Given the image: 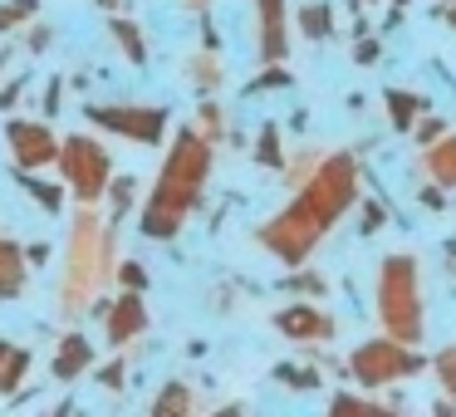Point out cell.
Returning <instances> with one entry per match:
<instances>
[{"mask_svg":"<svg viewBox=\"0 0 456 417\" xmlns=\"http://www.w3.org/2000/svg\"><path fill=\"white\" fill-rule=\"evenodd\" d=\"M182 5H187V11H207L211 0H182Z\"/></svg>","mask_w":456,"mask_h":417,"instance_id":"cell-45","label":"cell"},{"mask_svg":"<svg viewBox=\"0 0 456 417\" xmlns=\"http://www.w3.org/2000/svg\"><path fill=\"white\" fill-rule=\"evenodd\" d=\"M25 280H30V260H25V246L11 236H0V305L5 299L25 295Z\"/></svg>","mask_w":456,"mask_h":417,"instance_id":"cell-13","label":"cell"},{"mask_svg":"<svg viewBox=\"0 0 456 417\" xmlns=\"http://www.w3.org/2000/svg\"><path fill=\"white\" fill-rule=\"evenodd\" d=\"M358 5H378V0H358Z\"/></svg>","mask_w":456,"mask_h":417,"instance_id":"cell-47","label":"cell"},{"mask_svg":"<svg viewBox=\"0 0 456 417\" xmlns=\"http://www.w3.org/2000/svg\"><path fill=\"white\" fill-rule=\"evenodd\" d=\"M324 162V148H314V143H305L299 152H285V162H280V177H285V187H299V182L309 177V172Z\"/></svg>","mask_w":456,"mask_h":417,"instance_id":"cell-21","label":"cell"},{"mask_svg":"<svg viewBox=\"0 0 456 417\" xmlns=\"http://www.w3.org/2000/svg\"><path fill=\"white\" fill-rule=\"evenodd\" d=\"M5 148H11V162L20 172H40L60 158V133L35 119H11L5 123Z\"/></svg>","mask_w":456,"mask_h":417,"instance_id":"cell-8","label":"cell"},{"mask_svg":"<svg viewBox=\"0 0 456 417\" xmlns=\"http://www.w3.org/2000/svg\"><path fill=\"white\" fill-rule=\"evenodd\" d=\"M275 329L289 344H305V348H324V344H334V334H338L334 315L319 309L314 299H295V305L275 309Z\"/></svg>","mask_w":456,"mask_h":417,"instance_id":"cell-9","label":"cell"},{"mask_svg":"<svg viewBox=\"0 0 456 417\" xmlns=\"http://www.w3.org/2000/svg\"><path fill=\"white\" fill-rule=\"evenodd\" d=\"M25 260H30V266H50V246H25Z\"/></svg>","mask_w":456,"mask_h":417,"instance_id":"cell-40","label":"cell"},{"mask_svg":"<svg viewBox=\"0 0 456 417\" xmlns=\"http://www.w3.org/2000/svg\"><path fill=\"white\" fill-rule=\"evenodd\" d=\"M94 5H99V11H109V15H113V11H123V5H128V0H94Z\"/></svg>","mask_w":456,"mask_h":417,"instance_id":"cell-43","label":"cell"},{"mask_svg":"<svg viewBox=\"0 0 456 417\" xmlns=\"http://www.w3.org/2000/svg\"><path fill=\"white\" fill-rule=\"evenodd\" d=\"M191 128H197L211 148H216V143H226V113H221V103L211 99V94H207V103H197V123H191Z\"/></svg>","mask_w":456,"mask_h":417,"instance_id":"cell-23","label":"cell"},{"mask_svg":"<svg viewBox=\"0 0 456 417\" xmlns=\"http://www.w3.org/2000/svg\"><path fill=\"white\" fill-rule=\"evenodd\" d=\"M45 45H50V30H30V50H35V54H40V50H45Z\"/></svg>","mask_w":456,"mask_h":417,"instance_id":"cell-41","label":"cell"},{"mask_svg":"<svg viewBox=\"0 0 456 417\" xmlns=\"http://www.w3.org/2000/svg\"><path fill=\"white\" fill-rule=\"evenodd\" d=\"M256 162L270 172H280V162H285V143H280V123H265V128L256 133Z\"/></svg>","mask_w":456,"mask_h":417,"instance_id":"cell-25","label":"cell"},{"mask_svg":"<svg viewBox=\"0 0 456 417\" xmlns=\"http://www.w3.org/2000/svg\"><path fill=\"white\" fill-rule=\"evenodd\" d=\"M60 99H64V84H60V79H54V84H50V89H45V103H40V109H45V113H60V109H64V103H60Z\"/></svg>","mask_w":456,"mask_h":417,"instance_id":"cell-38","label":"cell"},{"mask_svg":"<svg viewBox=\"0 0 456 417\" xmlns=\"http://www.w3.org/2000/svg\"><path fill=\"white\" fill-rule=\"evenodd\" d=\"M113 221L99 217V207H79L69 226V260H64V290H60V315L79 319L94 309L103 285L113 280L118 266V246H113Z\"/></svg>","mask_w":456,"mask_h":417,"instance_id":"cell-3","label":"cell"},{"mask_svg":"<svg viewBox=\"0 0 456 417\" xmlns=\"http://www.w3.org/2000/svg\"><path fill=\"white\" fill-rule=\"evenodd\" d=\"M15 182H20V192H30V197L40 201L45 211H50V217H60V207H64V187H54V182H40L35 172H20Z\"/></svg>","mask_w":456,"mask_h":417,"instance_id":"cell-27","label":"cell"},{"mask_svg":"<svg viewBox=\"0 0 456 417\" xmlns=\"http://www.w3.org/2000/svg\"><path fill=\"white\" fill-rule=\"evenodd\" d=\"M197 413V393H191L187 383H162V393L152 397V417H191Z\"/></svg>","mask_w":456,"mask_h":417,"instance_id":"cell-20","label":"cell"},{"mask_svg":"<svg viewBox=\"0 0 456 417\" xmlns=\"http://www.w3.org/2000/svg\"><path fill=\"white\" fill-rule=\"evenodd\" d=\"M427 373V354L422 344H403V339H363V344L348 354V378H354L363 393H383V388H397L407 378Z\"/></svg>","mask_w":456,"mask_h":417,"instance_id":"cell-5","label":"cell"},{"mask_svg":"<svg viewBox=\"0 0 456 417\" xmlns=\"http://www.w3.org/2000/svg\"><path fill=\"white\" fill-rule=\"evenodd\" d=\"M123 378H128V364H123V358H113L109 368H99V388H109V393H118Z\"/></svg>","mask_w":456,"mask_h":417,"instance_id":"cell-34","label":"cell"},{"mask_svg":"<svg viewBox=\"0 0 456 417\" xmlns=\"http://www.w3.org/2000/svg\"><path fill=\"white\" fill-rule=\"evenodd\" d=\"M35 15H40V0H0V35L35 25Z\"/></svg>","mask_w":456,"mask_h":417,"instance_id":"cell-24","label":"cell"},{"mask_svg":"<svg viewBox=\"0 0 456 417\" xmlns=\"http://www.w3.org/2000/svg\"><path fill=\"white\" fill-rule=\"evenodd\" d=\"M187 84L207 99V94H216L221 84H226V70H221V60H216V50H197V54H187Z\"/></svg>","mask_w":456,"mask_h":417,"instance_id":"cell-15","label":"cell"},{"mask_svg":"<svg viewBox=\"0 0 456 417\" xmlns=\"http://www.w3.org/2000/svg\"><path fill=\"white\" fill-rule=\"evenodd\" d=\"M256 54L260 64L289 60V0H256Z\"/></svg>","mask_w":456,"mask_h":417,"instance_id":"cell-11","label":"cell"},{"mask_svg":"<svg viewBox=\"0 0 456 417\" xmlns=\"http://www.w3.org/2000/svg\"><path fill=\"white\" fill-rule=\"evenodd\" d=\"M295 30L314 45L329 40V35H334V5H329V0H305L295 11Z\"/></svg>","mask_w":456,"mask_h":417,"instance_id":"cell-18","label":"cell"},{"mask_svg":"<svg viewBox=\"0 0 456 417\" xmlns=\"http://www.w3.org/2000/svg\"><path fill=\"white\" fill-rule=\"evenodd\" d=\"M285 290H289V295H309V299H324V295H329V280L319 275V270H309V260H305V266H295V270H289V275H285Z\"/></svg>","mask_w":456,"mask_h":417,"instance_id":"cell-26","label":"cell"},{"mask_svg":"<svg viewBox=\"0 0 456 417\" xmlns=\"http://www.w3.org/2000/svg\"><path fill=\"white\" fill-rule=\"evenodd\" d=\"M432 413H436V417H452V413H456V403H452V397H436Z\"/></svg>","mask_w":456,"mask_h":417,"instance_id":"cell-42","label":"cell"},{"mask_svg":"<svg viewBox=\"0 0 456 417\" xmlns=\"http://www.w3.org/2000/svg\"><path fill=\"white\" fill-rule=\"evenodd\" d=\"M54 162H60L64 192L79 207H99L113 182V152L99 138H89V133H69V138H60V158Z\"/></svg>","mask_w":456,"mask_h":417,"instance_id":"cell-6","label":"cell"},{"mask_svg":"<svg viewBox=\"0 0 456 417\" xmlns=\"http://www.w3.org/2000/svg\"><path fill=\"white\" fill-rule=\"evenodd\" d=\"M358 231H363V236L383 231V207H378V201H363V221H358Z\"/></svg>","mask_w":456,"mask_h":417,"instance_id":"cell-36","label":"cell"},{"mask_svg":"<svg viewBox=\"0 0 456 417\" xmlns=\"http://www.w3.org/2000/svg\"><path fill=\"white\" fill-rule=\"evenodd\" d=\"M442 5H446V0H442Z\"/></svg>","mask_w":456,"mask_h":417,"instance_id":"cell-48","label":"cell"},{"mask_svg":"<svg viewBox=\"0 0 456 417\" xmlns=\"http://www.w3.org/2000/svg\"><path fill=\"white\" fill-rule=\"evenodd\" d=\"M422 207H432V211H442V207H446V192L436 187V182H427V187H422Z\"/></svg>","mask_w":456,"mask_h":417,"instance_id":"cell-39","label":"cell"},{"mask_svg":"<svg viewBox=\"0 0 456 417\" xmlns=\"http://www.w3.org/2000/svg\"><path fill=\"white\" fill-rule=\"evenodd\" d=\"M89 368H94V339H84L79 329H69V334L54 344V364H50L54 383H74V378H84Z\"/></svg>","mask_w":456,"mask_h":417,"instance_id":"cell-12","label":"cell"},{"mask_svg":"<svg viewBox=\"0 0 456 417\" xmlns=\"http://www.w3.org/2000/svg\"><path fill=\"white\" fill-rule=\"evenodd\" d=\"M113 275H118L123 290H148V270H142L138 260H118V266H113Z\"/></svg>","mask_w":456,"mask_h":417,"instance_id":"cell-32","label":"cell"},{"mask_svg":"<svg viewBox=\"0 0 456 417\" xmlns=\"http://www.w3.org/2000/svg\"><path fill=\"white\" fill-rule=\"evenodd\" d=\"M427 368H432V378H436V388H442V397H452V403H456V344L436 348Z\"/></svg>","mask_w":456,"mask_h":417,"instance_id":"cell-28","label":"cell"},{"mask_svg":"<svg viewBox=\"0 0 456 417\" xmlns=\"http://www.w3.org/2000/svg\"><path fill=\"white\" fill-rule=\"evenodd\" d=\"M378 54H383V45H378V40H368V35H358L354 64H363V70H368V64H378Z\"/></svg>","mask_w":456,"mask_h":417,"instance_id":"cell-35","label":"cell"},{"mask_svg":"<svg viewBox=\"0 0 456 417\" xmlns=\"http://www.w3.org/2000/svg\"><path fill=\"white\" fill-rule=\"evenodd\" d=\"M103 315V339H109L113 348H128L133 339L148 334V299H142V290H123L118 299H109V305H94Z\"/></svg>","mask_w":456,"mask_h":417,"instance_id":"cell-10","label":"cell"},{"mask_svg":"<svg viewBox=\"0 0 456 417\" xmlns=\"http://www.w3.org/2000/svg\"><path fill=\"white\" fill-rule=\"evenodd\" d=\"M422 172L442 192H456V133L452 128H446L436 143H427V148H422Z\"/></svg>","mask_w":456,"mask_h":417,"instance_id":"cell-14","label":"cell"},{"mask_svg":"<svg viewBox=\"0 0 456 417\" xmlns=\"http://www.w3.org/2000/svg\"><path fill=\"white\" fill-rule=\"evenodd\" d=\"M20 99H25V79H15V84H5V89H0V109H5V113H11Z\"/></svg>","mask_w":456,"mask_h":417,"instance_id":"cell-37","label":"cell"},{"mask_svg":"<svg viewBox=\"0 0 456 417\" xmlns=\"http://www.w3.org/2000/svg\"><path fill=\"white\" fill-rule=\"evenodd\" d=\"M329 407H334V413H387V403L378 393H334Z\"/></svg>","mask_w":456,"mask_h":417,"instance_id":"cell-29","label":"cell"},{"mask_svg":"<svg viewBox=\"0 0 456 417\" xmlns=\"http://www.w3.org/2000/svg\"><path fill=\"white\" fill-rule=\"evenodd\" d=\"M84 119H89L94 128L123 138V143H138V148H162L172 113L162 109V103H89V109H84Z\"/></svg>","mask_w":456,"mask_h":417,"instance_id":"cell-7","label":"cell"},{"mask_svg":"<svg viewBox=\"0 0 456 417\" xmlns=\"http://www.w3.org/2000/svg\"><path fill=\"white\" fill-rule=\"evenodd\" d=\"M211 168H216V148H211L191 123L172 133V148L158 168V182H152L148 201H142V211H138L142 236L148 241H177L182 226L191 221V211L207 197Z\"/></svg>","mask_w":456,"mask_h":417,"instance_id":"cell-2","label":"cell"},{"mask_svg":"<svg viewBox=\"0 0 456 417\" xmlns=\"http://www.w3.org/2000/svg\"><path fill=\"white\" fill-rule=\"evenodd\" d=\"M363 197V168H358L354 152H324L314 172L295 187V197L256 231V241L280 260L285 270L305 266L319 250V241L348 217Z\"/></svg>","mask_w":456,"mask_h":417,"instance_id":"cell-1","label":"cell"},{"mask_svg":"<svg viewBox=\"0 0 456 417\" xmlns=\"http://www.w3.org/2000/svg\"><path fill=\"white\" fill-rule=\"evenodd\" d=\"M295 84V74L285 70V64H265V70L256 74V79L246 84V94H265V89H289Z\"/></svg>","mask_w":456,"mask_h":417,"instance_id":"cell-30","label":"cell"},{"mask_svg":"<svg viewBox=\"0 0 456 417\" xmlns=\"http://www.w3.org/2000/svg\"><path fill=\"white\" fill-rule=\"evenodd\" d=\"M446 133V123L442 119H432V113H422V119L412 123V138H417V148H427V143H436Z\"/></svg>","mask_w":456,"mask_h":417,"instance_id":"cell-33","label":"cell"},{"mask_svg":"<svg viewBox=\"0 0 456 417\" xmlns=\"http://www.w3.org/2000/svg\"><path fill=\"white\" fill-rule=\"evenodd\" d=\"M446 25L456 30V0H446Z\"/></svg>","mask_w":456,"mask_h":417,"instance_id":"cell-44","label":"cell"},{"mask_svg":"<svg viewBox=\"0 0 456 417\" xmlns=\"http://www.w3.org/2000/svg\"><path fill=\"white\" fill-rule=\"evenodd\" d=\"M383 103H387V123H393L397 133H412V123L422 119V113H432V109H427V99H422V94H412V89H387Z\"/></svg>","mask_w":456,"mask_h":417,"instance_id":"cell-17","label":"cell"},{"mask_svg":"<svg viewBox=\"0 0 456 417\" xmlns=\"http://www.w3.org/2000/svg\"><path fill=\"white\" fill-rule=\"evenodd\" d=\"M109 35H113V45L123 50V60H128L133 70H148V40H142V30L128 20V15L113 11L109 15Z\"/></svg>","mask_w":456,"mask_h":417,"instance_id":"cell-16","label":"cell"},{"mask_svg":"<svg viewBox=\"0 0 456 417\" xmlns=\"http://www.w3.org/2000/svg\"><path fill=\"white\" fill-rule=\"evenodd\" d=\"M103 201H109V221L118 226V221L133 211V201H138V182H133V177H118V172H113V182H109V192H103Z\"/></svg>","mask_w":456,"mask_h":417,"instance_id":"cell-22","label":"cell"},{"mask_svg":"<svg viewBox=\"0 0 456 417\" xmlns=\"http://www.w3.org/2000/svg\"><path fill=\"white\" fill-rule=\"evenodd\" d=\"M275 378L285 388H299V393H314L319 388V368H295V364H280L275 368Z\"/></svg>","mask_w":456,"mask_h":417,"instance_id":"cell-31","label":"cell"},{"mask_svg":"<svg viewBox=\"0 0 456 417\" xmlns=\"http://www.w3.org/2000/svg\"><path fill=\"white\" fill-rule=\"evenodd\" d=\"M407 5H412V0H393V11H407Z\"/></svg>","mask_w":456,"mask_h":417,"instance_id":"cell-46","label":"cell"},{"mask_svg":"<svg viewBox=\"0 0 456 417\" xmlns=\"http://www.w3.org/2000/svg\"><path fill=\"white\" fill-rule=\"evenodd\" d=\"M373 315L387 339H403V344H422L427 339V299H422V266H417V256L393 250V256L378 260Z\"/></svg>","mask_w":456,"mask_h":417,"instance_id":"cell-4","label":"cell"},{"mask_svg":"<svg viewBox=\"0 0 456 417\" xmlns=\"http://www.w3.org/2000/svg\"><path fill=\"white\" fill-rule=\"evenodd\" d=\"M25 378H30V348L5 344V339H0V393L15 397V388H20Z\"/></svg>","mask_w":456,"mask_h":417,"instance_id":"cell-19","label":"cell"}]
</instances>
